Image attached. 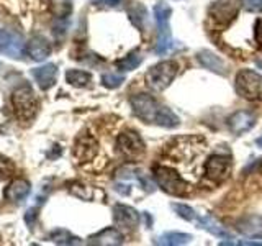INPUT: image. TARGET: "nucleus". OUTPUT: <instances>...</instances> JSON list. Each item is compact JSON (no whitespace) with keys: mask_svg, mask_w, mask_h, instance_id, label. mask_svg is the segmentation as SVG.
I'll use <instances>...</instances> for the list:
<instances>
[{"mask_svg":"<svg viewBox=\"0 0 262 246\" xmlns=\"http://www.w3.org/2000/svg\"><path fill=\"white\" fill-rule=\"evenodd\" d=\"M154 179L162 191L170 195L185 197L190 194V186H188V182L182 177V174H179L174 168H169V166L154 168Z\"/></svg>","mask_w":262,"mask_h":246,"instance_id":"nucleus-2","label":"nucleus"},{"mask_svg":"<svg viewBox=\"0 0 262 246\" xmlns=\"http://www.w3.org/2000/svg\"><path fill=\"white\" fill-rule=\"evenodd\" d=\"M236 90L248 100H260L262 98V76L254 71L244 69L236 76Z\"/></svg>","mask_w":262,"mask_h":246,"instance_id":"nucleus-7","label":"nucleus"},{"mask_svg":"<svg viewBox=\"0 0 262 246\" xmlns=\"http://www.w3.org/2000/svg\"><path fill=\"white\" fill-rule=\"evenodd\" d=\"M231 171V161L223 154H213L205 162V176L213 182H223Z\"/></svg>","mask_w":262,"mask_h":246,"instance_id":"nucleus-10","label":"nucleus"},{"mask_svg":"<svg viewBox=\"0 0 262 246\" xmlns=\"http://www.w3.org/2000/svg\"><path fill=\"white\" fill-rule=\"evenodd\" d=\"M12 107L21 121H28L38 112V100L30 86H20L12 92Z\"/></svg>","mask_w":262,"mask_h":246,"instance_id":"nucleus-4","label":"nucleus"},{"mask_svg":"<svg viewBox=\"0 0 262 246\" xmlns=\"http://www.w3.org/2000/svg\"><path fill=\"white\" fill-rule=\"evenodd\" d=\"M25 49H27V46H25L20 35L8 30H0V54L20 59Z\"/></svg>","mask_w":262,"mask_h":246,"instance_id":"nucleus-11","label":"nucleus"},{"mask_svg":"<svg viewBox=\"0 0 262 246\" xmlns=\"http://www.w3.org/2000/svg\"><path fill=\"white\" fill-rule=\"evenodd\" d=\"M94 2H95V4H98V2H100V0H94Z\"/></svg>","mask_w":262,"mask_h":246,"instance_id":"nucleus-38","label":"nucleus"},{"mask_svg":"<svg viewBox=\"0 0 262 246\" xmlns=\"http://www.w3.org/2000/svg\"><path fill=\"white\" fill-rule=\"evenodd\" d=\"M143 63V57L139 56V53H129L126 57H123V59H120L118 63H117V68L120 69V71H133V69H136L139 64Z\"/></svg>","mask_w":262,"mask_h":246,"instance_id":"nucleus-27","label":"nucleus"},{"mask_svg":"<svg viewBox=\"0 0 262 246\" xmlns=\"http://www.w3.org/2000/svg\"><path fill=\"white\" fill-rule=\"evenodd\" d=\"M131 107H133V113L139 120L149 121V123H159V118L162 115L164 105H159L151 95L147 94H138L131 97Z\"/></svg>","mask_w":262,"mask_h":246,"instance_id":"nucleus-6","label":"nucleus"},{"mask_svg":"<svg viewBox=\"0 0 262 246\" xmlns=\"http://www.w3.org/2000/svg\"><path fill=\"white\" fill-rule=\"evenodd\" d=\"M98 151V145L92 135H82L77 138L76 145H74V158L79 162H87L95 158Z\"/></svg>","mask_w":262,"mask_h":246,"instance_id":"nucleus-12","label":"nucleus"},{"mask_svg":"<svg viewBox=\"0 0 262 246\" xmlns=\"http://www.w3.org/2000/svg\"><path fill=\"white\" fill-rule=\"evenodd\" d=\"M117 148L120 154L126 159H136L144 153V143L136 131H125L117 139Z\"/></svg>","mask_w":262,"mask_h":246,"instance_id":"nucleus-9","label":"nucleus"},{"mask_svg":"<svg viewBox=\"0 0 262 246\" xmlns=\"http://www.w3.org/2000/svg\"><path fill=\"white\" fill-rule=\"evenodd\" d=\"M221 244H236V246H262V243H257V241H223Z\"/></svg>","mask_w":262,"mask_h":246,"instance_id":"nucleus-35","label":"nucleus"},{"mask_svg":"<svg viewBox=\"0 0 262 246\" xmlns=\"http://www.w3.org/2000/svg\"><path fill=\"white\" fill-rule=\"evenodd\" d=\"M98 4H103L106 7H118L120 4H123L121 0H100Z\"/></svg>","mask_w":262,"mask_h":246,"instance_id":"nucleus-36","label":"nucleus"},{"mask_svg":"<svg viewBox=\"0 0 262 246\" xmlns=\"http://www.w3.org/2000/svg\"><path fill=\"white\" fill-rule=\"evenodd\" d=\"M49 8L57 18H66L72 12V0H49Z\"/></svg>","mask_w":262,"mask_h":246,"instance_id":"nucleus-25","label":"nucleus"},{"mask_svg":"<svg viewBox=\"0 0 262 246\" xmlns=\"http://www.w3.org/2000/svg\"><path fill=\"white\" fill-rule=\"evenodd\" d=\"M90 244H100V246H115L123 243V235L117 228H105L89 238Z\"/></svg>","mask_w":262,"mask_h":246,"instance_id":"nucleus-19","label":"nucleus"},{"mask_svg":"<svg viewBox=\"0 0 262 246\" xmlns=\"http://www.w3.org/2000/svg\"><path fill=\"white\" fill-rule=\"evenodd\" d=\"M33 77L36 79L39 89L48 90L56 84L57 68L54 64H45V66H41V68L33 69Z\"/></svg>","mask_w":262,"mask_h":246,"instance_id":"nucleus-18","label":"nucleus"},{"mask_svg":"<svg viewBox=\"0 0 262 246\" xmlns=\"http://www.w3.org/2000/svg\"><path fill=\"white\" fill-rule=\"evenodd\" d=\"M256 143H257L259 146H262V135H260V136H259V138L256 139Z\"/></svg>","mask_w":262,"mask_h":246,"instance_id":"nucleus-37","label":"nucleus"},{"mask_svg":"<svg viewBox=\"0 0 262 246\" xmlns=\"http://www.w3.org/2000/svg\"><path fill=\"white\" fill-rule=\"evenodd\" d=\"M10 121H12V115L7 110H0V133H4V131L8 128Z\"/></svg>","mask_w":262,"mask_h":246,"instance_id":"nucleus-33","label":"nucleus"},{"mask_svg":"<svg viewBox=\"0 0 262 246\" xmlns=\"http://www.w3.org/2000/svg\"><path fill=\"white\" fill-rule=\"evenodd\" d=\"M27 53L33 61H45L51 54V46L43 36H33L27 43Z\"/></svg>","mask_w":262,"mask_h":246,"instance_id":"nucleus-17","label":"nucleus"},{"mask_svg":"<svg viewBox=\"0 0 262 246\" xmlns=\"http://www.w3.org/2000/svg\"><path fill=\"white\" fill-rule=\"evenodd\" d=\"M172 209L176 210V213H177L179 217H182L187 221H193L196 218L195 210L192 207H188V205H184V203H172Z\"/></svg>","mask_w":262,"mask_h":246,"instance_id":"nucleus-29","label":"nucleus"},{"mask_svg":"<svg viewBox=\"0 0 262 246\" xmlns=\"http://www.w3.org/2000/svg\"><path fill=\"white\" fill-rule=\"evenodd\" d=\"M237 232L249 238H262V217L260 215H244L236 223Z\"/></svg>","mask_w":262,"mask_h":246,"instance_id":"nucleus-13","label":"nucleus"},{"mask_svg":"<svg viewBox=\"0 0 262 246\" xmlns=\"http://www.w3.org/2000/svg\"><path fill=\"white\" fill-rule=\"evenodd\" d=\"M254 123H256V117H254L251 112H246V110L234 112L231 117L228 118V127L236 135L249 131L254 127Z\"/></svg>","mask_w":262,"mask_h":246,"instance_id":"nucleus-14","label":"nucleus"},{"mask_svg":"<svg viewBox=\"0 0 262 246\" xmlns=\"http://www.w3.org/2000/svg\"><path fill=\"white\" fill-rule=\"evenodd\" d=\"M126 12H128L129 20L133 22L135 27H136L139 31H144L146 18H147V10H146V7H144L143 4H139V2H128Z\"/></svg>","mask_w":262,"mask_h":246,"instance_id":"nucleus-21","label":"nucleus"},{"mask_svg":"<svg viewBox=\"0 0 262 246\" xmlns=\"http://www.w3.org/2000/svg\"><path fill=\"white\" fill-rule=\"evenodd\" d=\"M207 150L205 141L199 136H184L176 139L172 146H169V154L177 161V164L182 171H185L187 161H188V172L195 169L196 159L203 158V153Z\"/></svg>","mask_w":262,"mask_h":246,"instance_id":"nucleus-1","label":"nucleus"},{"mask_svg":"<svg viewBox=\"0 0 262 246\" xmlns=\"http://www.w3.org/2000/svg\"><path fill=\"white\" fill-rule=\"evenodd\" d=\"M192 240V235H187V233H174V232H169V233H164L161 235L156 243L159 244H166V246H177V244H187L188 241Z\"/></svg>","mask_w":262,"mask_h":246,"instance_id":"nucleus-23","label":"nucleus"},{"mask_svg":"<svg viewBox=\"0 0 262 246\" xmlns=\"http://www.w3.org/2000/svg\"><path fill=\"white\" fill-rule=\"evenodd\" d=\"M254 38L259 45H262V18L256 22V27H254Z\"/></svg>","mask_w":262,"mask_h":246,"instance_id":"nucleus-34","label":"nucleus"},{"mask_svg":"<svg viewBox=\"0 0 262 246\" xmlns=\"http://www.w3.org/2000/svg\"><path fill=\"white\" fill-rule=\"evenodd\" d=\"M199 225L203 228V230H207L208 233H211V235H215V236H218V238H229L231 235H229V232L228 230L220 223L218 220H215L213 217H202L200 220H199Z\"/></svg>","mask_w":262,"mask_h":246,"instance_id":"nucleus-22","label":"nucleus"},{"mask_svg":"<svg viewBox=\"0 0 262 246\" xmlns=\"http://www.w3.org/2000/svg\"><path fill=\"white\" fill-rule=\"evenodd\" d=\"M31 192V184L25 179H15L5 187L4 197L10 202H21Z\"/></svg>","mask_w":262,"mask_h":246,"instance_id":"nucleus-16","label":"nucleus"},{"mask_svg":"<svg viewBox=\"0 0 262 246\" xmlns=\"http://www.w3.org/2000/svg\"><path fill=\"white\" fill-rule=\"evenodd\" d=\"M66 80L69 82L74 87H85L89 86V82L92 80V76L85 71H79V69H71L66 72Z\"/></svg>","mask_w":262,"mask_h":246,"instance_id":"nucleus-24","label":"nucleus"},{"mask_svg":"<svg viewBox=\"0 0 262 246\" xmlns=\"http://www.w3.org/2000/svg\"><path fill=\"white\" fill-rule=\"evenodd\" d=\"M48 240L57 244H80L79 238L72 236L69 232H66V230H56V232H53L48 236Z\"/></svg>","mask_w":262,"mask_h":246,"instance_id":"nucleus-26","label":"nucleus"},{"mask_svg":"<svg viewBox=\"0 0 262 246\" xmlns=\"http://www.w3.org/2000/svg\"><path fill=\"white\" fill-rule=\"evenodd\" d=\"M113 218H115V223L118 227L123 228H135L139 223V213L128 207V205H115L113 209Z\"/></svg>","mask_w":262,"mask_h":246,"instance_id":"nucleus-15","label":"nucleus"},{"mask_svg":"<svg viewBox=\"0 0 262 246\" xmlns=\"http://www.w3.org/2000/svg\"><path fill=\"white\" fill-rule=\"evenodd\" d=\"M123 80L125 77L123 76H118V74H103L102 76V84L108 89H117L123 84Z\"/></svg>","mask_w":262,"mask_h":246,"instance_id":"nucleus-31","label":"nucleus"},{"mask_svg":"<svg viewBox=\"0 0 262 246\" xmlns=\"http://www.w3.org/2000/svg\"><path fill=\"white\" fill-rule=\"evenodd\" d=\"M196 57H199V63L203 66V68L216 72V74H220V76L226 74V66H225L223 59H221L220 56H216L215 53L208 51V49H203V51H200L199 54H196Z\"/></svg>","mask_w":262,"mask_h":246,"instance_id":"nucleus-20","label":"nucleus"},{"mask_svg":"<svg viewBox=\"0 0 262 246\" xmlns=\"http://www.w3.org/2000/svg\"><path fill=\"white\" fill-rule=\"evenodd\" d=\"M243 5L248 12H262V0H243Z\"/></svg>","mask_w":262,"mask_h":246,"instance_id":"nucleus-32","label":"nucleus"},{"mask_svg":"<svg viewBox=\"0 0 262 246\" xmlns=\"http://www.w3.org/2000/svg\"><path fill=\"white\" fill-rule=\"evenodd\" d=\"M170 15L172 8L167 4H158L154 7V16L156 23H158V41H156L154 53L156 54H166L172 48V35H170Z\"/></svg>","mask_w":262,"mask_h":246,"instance_id":"nucleus-3","label":"nucleus"},{"mask_svg":"<svg viewBox=\"0 0 262 246\" xmlns=\"http://www.w3.org/2000/svg\"><path fill=\"white\" fill-rule=\"evenodd\" d=\"M69 192L72 195H76L79 197V199L82 200H92V197H94V191H92V187H89L85 184H80V182H74L69 186Z\"/></svg>","mask_w":262,"mask_h":246,"instance_id":"nucleus-28","label":"nucleus"},{"mask_svg":"<svg viewBox=\"0 0 262 246\" xmlns=\"http://www.w3.org/2000/svg\"><path fill=\"white\" fill-rule=\"evenodd\" d=\"M241 0H216L215 4L210 7V18L215 22V25L220 27H226L231 23L236 15L239 13Z\"/></svg>","mask_w":262,"mask_h":246,"instance_id":"nucleus-8","label":"nucleus"},{"mask_svg":"<svg viewBox=\"0 0 262 246\" xmlns=\"http://www.w3.org/2000/svg\"><path fill=\"white\" fill-rule=\"evenodd\" d=\"M177 69H179V66L176 61H162L159 64L152 66V68L146 74L147 86L154 90L167 89L172 84V80L176 79Z\"/></svg>","mask_w":262,"mask_h":246,"instance_id":"nucleus-5","label":"nucleus"},{"mask_svg":"<svg viewBox=\"0 0 262 246\" xmlns=\"http://www.w3.org/2000/svg\"><path fill=\"white\" fill-rule=\"evenodd\" d=\"M15 172V164L12 159H8L7 156L0 154V179H7L13 176Z\"/></svg>","mask_w":262,"mask_h":246,"instance_id":"nucleus-30","label":"nucleus"}]
</instances>
